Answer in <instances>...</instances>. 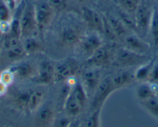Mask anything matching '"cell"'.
<instances>
[{"mask_svg":"<svg viewBox=\"0 0 158 127\" xmlns=\"http://www.w3.org/2000/svg\"><path fill=\"white\" fill-rule=\"evenodd\" d=\"M82 36L80 31L72 27H68L60 33V42L64 46L71 47L75 46L81 41Z\"/></svg>","mask_w":158,"mask_h":127,"instance_id":"4fadbf2b","label":"cell"},{"mask_svg":"<svg viewBox=\"0 0 158 127\" xmlns=\"http://www.w3.org/2000/svg\"><path fill=\"white\" fill-rule=\"evenodd\" d=\"M102 16V20H103V34L106 36V38L112 41H115L118 38L115 36V33L112 30V27H111L110 24H109V21H108L107 18L106 16Z\"/></svg>","mask_w":158,"mask_h":127,"instance_id":"f546056e","label":"cell"},{"mask_svg":"<svg viewBox=\"0 0 158 127\" xmlns=\"http://www.w3.org/2000/svg\"><path fill=\"white\" fill-rule=\"evenodd\" d=\"M57 125H60V126H68V125H69V122H68V119H60V122L57 123Z\"/></svg>","mask_w":158,"mask_h":127,"instance_id":"f35d334b","label":"cell"},{"mask_svg":"<svg viewBox=\"0 0 158 127\" xmlns=\"http://www.w3.org/2000/svg\"></svg>","mask_w":158,"mask_h":127,"instance_id":"7bdbcfd3","label":"cell"},{"mask_svg":"<svg viewBox=\"0 0 158 127\" xmlns=\"http://www.w3.org/2000/svg\"><path fill=\"white\" fill-rule=\"evenodd\" d=\"M9 1V3H10V8L13 9L15 7V4H16V0H8Z\"/></svg>","mask_w":158,"mask_h":127,"instance_id":"ab89813d","label":"cell"},{"mask_svg":"<svg viewBox=\"0 0 158 127\" xmlns=\"http://www.w3.org/2000/svg\"><path fill=\"white\" fill-rule=\"evenodd\" d=\"M79 43L81 44L84 53L88 56V57L92 56L100 46H102V39L97 33H93L82 37Z\"/></svg>","mask_w":158,"mask_h":127,"instance_id":"ba28073f","label":"cell"},{"mask_svg":"<svg viewBox=\"0 0 158 127\" xmlns=\"http://www.w3.org/2000/svg\"><path fill=\"white\" fill-rule=\"evenodd\" d=\"M149 29L151 32L153 43L156 47H158V10H154L152 12L151 19Z\"/></svg>","mask_w":158,"mask_h":127,"instance_id":"d4e9b609","label":"cell"},{"mask_svg":"<svg viewBox=\"0 0 158 127\" xmlns=\"http://www.w3.org/2000/svg\"><path fill=\"white\" fill-rule=\"evenodd\" d=\"M133 78H134V75L133 76L130 73L125 72L117 74L116 75L111 78V79H112V86H113L114 89L117 90L131 84Z\"/></svg>","mask_w":158,"mask_h":127,"instance_id":"d6986e66","label":"cell"},{"mask_svg":"<svg viewBox=\"0 0 158 127\" xmlns=\"http://www.w3.org/2000/svg\"><path fill=\"white\" fill-rule=\"evenodd\" d=\"M54 10H63L66 7V0H48Z\"/></svg>","mask_w":158,"mask_h":127,"instance_id":"d590c367","label":"cell"},{"mask_svg":"<svg viewBox=\"0 0 158 127\" xmlns=\"http://www.w3.org/2000/svg\"><path fill=\"white\" fill-rule=\"evenodd\" d=\"M81 15L84 20L91 29L97 33L103 34L102 16L88 7H83L81 10Z\"/></svg>","mask_w":158,"mask_h":127,"instance_id":"52a82bcc","label":"cell"},{"mask_svg":"<svg viewBox=\"0 0 158 127\" xmlns=\"http://www.w3.org/2000/svg\"><path fill=\"white\" fill-rule=\"evenodd\" d=\"M30 93V92H21V93H17L15 98V102H16L18 106L22 109H27V104H28V99Z\"/></svg>","mask_w":158,"mask_h":127,"instance_id":"4dcf8cb0","label":"cell"},{"mask_svg":"<svg viewBox=\"0 0 158 127\" xmlns=\"http://www.w3.org/2000/svg\"><path fill=\"white\" fill-rule=\"evenodd\" d=\"M141 105L145 110L156 119H158V96H153L150 99L141 102Z\"/></svg>","mask_w":158,"mask_h":127,"instance_id":"cb8c5ba5","label":"cell"},{"mask_svg":"<svg viewBox=\"0 0 158 127\" xmlns=\"http://www.w3.org/2000/svg\"><path fill=\"white\" fill-rule=\"evenodd\" d=\"M0 45H1V42H0Z\"/></svg>","mask_w":158,"mask_h":127,"instance_id":"b9f144b4","label":"cell"},{"mask_svg":"<svg viewBox=\"0 0 158 127\" xmlns=\"http://www.w3.org/2000/svg\"><path fill=\"white\" fill-rule=\"evenodd\" d=\"M76 1H78V2H84L85 0H76Z\"/></svg>","mask_w":158,"mask_h":127,"instance_id":"60d3db41","label":"cell"},{"mask_svg":"<svg viewBox=\"0 0 158 127\" xmlns=\"http://www.w3.org/2000/svg\"><path fill=\"white\" fill-rule=\"evenodd\" d=\"M9 34H10L11 37L18 38V39L22 38V30H21L19 19H14L12 20L11 24H10V31Z\"/></svg>","mask_w":158,"mask_h":127,"instance_id":"f1b7e54d","label":"cell"},{"mask_svg":"<svg viewBox=\"0 0 158 127\" xmlns=\"http://www.w3.org/2000/svg\"><path fill=\"white\" fill-rule=\"evenodd\" d=\"M7 87H8V86L6 85L5 83H2V82L0 80V96H3V95L6 93Z\"/></svg>","mask_w":158,"mask_h":127,"instance_id":"74e56055","label":"cell"},{"mask_svg":"<svg viewBox=\"0 0 158 127\" xmlns=\"http://www.w3.org/2000/svg\"><path fill=\"white\" fill-rule=\"evenodd\" d=\"M114 61L120 66H133L135 65L140 66L147 63L148 60L146 55L137 53L124 47L115 51Z\"/></svg>","mask_w":158,"mask_h":127,"instance_id":"6da1fadb","label":"cell"},{"mask_svg":"<svg viewBox=\"0 0 158 127\" xmlns=\"http://www.w3.org/2000/svg\"><path fill=\"white\" fill-rule=\"evenodd\" d=\"M22 30V38L31 36L33 32L38 29L35 18L34 6L31 4H26L19 19Z\"/></svg>","mask_w":158,"mask_h":127,"instance_id":"3957f363","label":"cell"},{"mask_svg":"<svg viewBox=\"0 0 158 127\" xmlns=\"http://www.w3.org/2000/svg\"><path fill=\"white\" fill-rule=\"evenodd\" d=\"M54 119V113L49 107H43L40 109L36 116V124L38 125H48L53 122Z\"/></svg>","mask_w":158,"mask_h":127,"instance_id":"ac0fdd59","label":"cell"},{"mask_svg":"<svg viewBox=\"0 0 158 127\" xmlns=\"http://www.w3.org/2000/svg\"><path fill=\"white\" fill-rule=\"evenodd\" d=\"M115 54L111 47L102 46L88 58L86 63L97 67H106L115 60Z\"/></svg>","mask_w":158,"mask_h":127,"instance_id":"277c9868","label":"cell"},{"mask_svg":"<svg viewBox=\"0 0 158 127\" xmlns=\"http://www.w3.org/2000/svg\"><path fill=\"white\" fill-rule=\"evenodd\" d=\"M23 46L27 53H33V52H37L41 47L39 41L33 36H28V37L24 38Z\"/></svg>","mask_w":158,"mask_h":127,"instance_id":"484cf974","label":"cell"},{"mask_svg":"<svg viewBox=\"0 0 158 127\" xmlns=\"http://www.w3.org/2000/svg\"><path fill=\"white\" fill-rule=\"evenodd\" d=\"M44 100V93L40 91H33L30 93L27 104V110L34 112L39 109Z\"/></svg>","mask_w":158,"mask_h":127,"instance_id":"ffe728a7","label":"cell"},{"mask_svg":"<svg viewBox=\"0 0 158 127\" xmlns=\"http://www.w3.org/2000/svg\"><path fill=\"white\" fill-rule=\"evenodd\" d=\"M136 97L140 100V102L150 99L156 96V92L153 87V83H143L139 84L136 89Z\"/></svg>","mask_w":158,"mask_h":127,"instance_id":"e0dca14e","label":"cell"},{"mask_svg":"<svg viewBox=\"0 0 158 127\" xmlns=\"http://www.w3.org/2000/svg\"><path fill=\"white\" fill-rule=\"evenodd\" d=\"M151 10L145 5H139L135 13V20H136L137 29L145 33L150 27V19L152 16Z\"/></svg>","mask_w":158,"mask_h":127,"instance_id":"9c48e42d","label":"cell"},{"mask_svg":"<svg viewBox=\"0 0 158 127\" xmlns=\"http://www.w3.org/2000/svg\"><path fill=\"white\" fill-rule=\"evenodd\" d=\"M82 109L83 106L77 102L70 90L67 94L64 102V110L68 116L75 117L81 113Z\"/></svg>","mask_w":158,"mask_h":127,"instance_id":"9a60e30c","label":"cell"},{"mask_svg":"<svg viewBox=\"0 0 158 127\" xmlns=\"http://www.w3.org/2000/svg\"><path fill=\"white\" fill-rule=\"evenodd\" d=\"M12 71L14 73L15 75H17L20 79H27L31 76L32 73L33 72V67L31 65L28 63H22L14 67L11 68Z\"/></svg>","mask_w":158,"mask_h":127,"instance_id":"44dd1931","label":"cell"},{"mask_svg":"<svg viewBox=\"0 0 158 127\" xmlns=\"http://www.w3.org/2000/svg\"><path fill=\"white\" fill-rule=\"evenodd\" d=\"M101 81V75L98 70H88L82 75V85L86 92H95Z\"/></svg>","mask_w":158,"mask_h":127,"instance_id":"5bb4252c","label":"cell"},{"mask_svg":"<svg viewBox=\"0 0 158 127\" xmlns=\"http://www.w3.org/2000/svg\"><path fill=\"white\" fill-rule=\"evenodd\" d=\"M10 21H2L0 22V32L3 34H9L10 31Z\"/></svg>","mask_w":158,"mask_h":127,"instance_id":"8d00e7d4","label":"cell"},{"mask_svg":"<svg viewBox=\"0 0 158 127\" xmlns=\"http://www.w3.org/2000/svg\"><path fill=\"white\" fill-rule=\"evenodd\" d=\"M112 27V30L115 33V36L118 39H124L126 36L128 35L129 29L127 28L123 22H122L120 19L118 17L112 16V15H108L106 16Z\"/></svg>","mask_w":158,"mask_h":127,"instance_id":"2e32d148","label":"cell"},{"mask_svg":"<svg viewBox=\"0 0 158 127\" xmlns=\"http://www.w3.org/2000/svg\"><path fill=\"white\" fill-rule=\"evenodd\" d=\"M122 10L130 14H135L136 10L140 5L139 0H119Z\"/></svg>","mask_w":158,"mask_h":127,"instance_id":"4316f807","label":"cell"},{"mask_svg":"<svg viewBox=\"0 0 158 127\" xmlns=\"http://www.w3.org/2000/svg\"><path fill=\"white\" fill-rule=\"evenodd\" d=\"M125 47L137 53L145 55L150 50V45L136 35L128 34L123 39Z\"/></svg>","mask_w":158,"mask_h":127,"instance_id":"30bf717a","label":"cell"},{"mask_svg":"<svg viewBox=\"0 0 158 127\" xmlns=\"http://www.w3.org/2000/svg\"><path fill=\"white\" fill-rule=\"evenodd\" d=\"M7 56L10 60H19L23 58L27 53L24 49L23 43H21L20 39L11 37L7 40L6 43Z\"/></svg>","mask_w":158,"mask_h":127,"instance_id":"8fae6325","label":"cell"},{"mask_svg":"<svg viewBox=\"0 0 158 127\" xmlns=\"http://www.w3.org/2000/svg\"><path fill=\"white\" fill-rule=\"evenodd\" d=\"M132 14L127 13L123 10L122 12L118 13V18L122 20L124 25L127 26V28L130 30H133V31H136L137 29V26H136V20H135V17H133L131 16Z\"/></svg>","mask_w":158,"mask_h":127,"instance_id":"83f0119b","label":"cell"},{"mask_svg":"<svg viewBox=\"0 0 158 127\" xmlns=\"http://www.w3.org/2000/svg\"><path fill=\"white\" fill-rule=\"evenodd\" d=\"M55 80V68L49 62L40 63L38 71L37 81L40 84L49 85L54 83Z\"/></svg>","mask_w":158,"mask_h":127,"instance_id":"7c38bea8","label":"cell"},{"mask_svg":"<svg viewBox=\"0 0 158 127\" xmlns=\"http://www.w3.org/2000/svg\"><path fill=\"white\" fill-rule=\"evenodd\" d=\"M101 110L102 108H98L94 110L93 113L89 117V119H88V122H86V126H100V113H101Z\"/></svg>","mask_w":158,"mask_h":127,"instance_id":"1f68e13d","label":"cell"},{"mask_svg":"<svg viewBox=\"0 0 158 127\" xmlns=\"http://www.w3.org/2000/svg\"><path fill=\"white\" fill-rule=\"evenodd\" d=\"M33 6L38 29H44L52 20L54 10L49 2L45 0H38L37 3L35 4Z\"/></svg>","mask_w":158,"mask_h":127,"instance_id":"7a4b0ae2","label":"cell"},{"mask_svg":"<svg viewBox=\"0 0 158 127\" xmlns=\"http://www.w3.org/2000/svg\"><path fill=\"white\" fill-rule=\"evenodd\" d=\"M153 64H154V61L151 60L144 64L140 65L135 72L134 78L139 81H147Z\"/></svg>","mask_w":158,"mask_h":127,"instance_id":"7402d4cb","label":"cell"},{"mask_svg":"<svg viewBox=\"0 0 158 127\" xmlns=\"http://www.w3.org/2000/svg\"><path fill=\"white\" fill-rule=\"evenodd\" d=\"M10 21V11L6 5L0 2V22Z\"/></svg>","mask_w":158,"mask_h":127,"instance_id":"836d02e7","label":"cell"},{"mask_svg":"<svg viewBox=\"0 0 158 127\" xmlns=\"http://www.w3.org/2000/svg\"><path fill=\"white\" fill-rule=\"evenodd\" d=\"M147 82L153 83V84L158 82V64H155V63L153 64Z\"/></svg>","mask_w":158,"mask_h":127,"instance_id":"e575fe53","label":"cell"},{"mask_svg":"<svg viewBox=\"0 0 158 127\" xmlns=\"http://www.w3.org/2000/svg\"><path fill=\"white\" fill-rule=\"evenodd\" d=\"M114 91H115V90L112 86L111 78L107 77L105 79L101 80L95 90V94H94L93 101H92V104L94 110L102 108L107 98Z\"/></svg>","mask_w":158,"mask_h":127,"instance_id":"5b68a950","label":"cell"},{"mask_svg":"<svg viewBox=\"0 0 158 127\" xmlns=\"http://www.w3.org/2000/svg\"><path fill=\"white\" fill-rule=\"evenodd\" d=\"M14 76V73H13L11 69H6V70H4L2 73L0 74V80L7 86H10V84L13 83Z\"/></svg>","mask_w":158,"mask_h":127,"instance_id":"d6a6232c","label":"cell"},{"mask_svg":"<svg viewBox=\"0 0 158 127\" xmlns=\"http://www.w3.org/2000/svg\"><path fill=\"white\" fill-rule=\"evenodd\" d=\"M71 92L74 96L77 102L84 107L86 101H87V92L85 90L82 83H76L71 89Z\"/></svg>","mask_w":158,"mask_h":127,"instance_id":"603a6c76","label":"cell"},{"mask_svg":"<svg viewBox=\"0 0 158 127\" xmlns=\"http://www.w3.org/2000/svg\"><path fill=\"white\" fill-rule=\"evenodd\" d=\"M54 82H63L72 78L78 70L77 64L74 61H66L55 66Z\"/></svg>","mask_w":158,"mask_h":127,"instance_id":"8992f818","label":"cell"}]
</instances>
